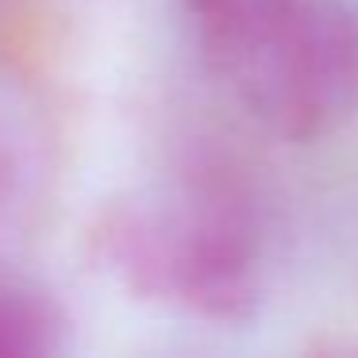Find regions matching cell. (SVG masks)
Returning <instances> with one entry per match:
<instances>
[{"mask_svg":"<svg viewBox=\"0 0 358 358\" xmlns=\"http://www.w3.org/2000/svg\"><path fill=\"white\" fill-rule=\"evenodd\" d=\"M208 70L285 143L335 135L358 112V8L350 0H185Z\"/></svg>","mask_w":358,"mask_h":358,"instance_id":"1","label":"cell"},{"mask_svg":"<svg viewBox=\"0 0 358 358\" xmlns=\"http://www.w3.org/2000/svg\"><path fill=\"white\" fill-rule=\"evenodd\" d=\"M255 224L227 181H204L178 212L127 231L124 266L143 289L212 320L243 316L255 301Z\"/></svg>","mask_w":358,"mask_h":358,"instance_id":"2","label":"cell"},{"mask_svg":"<svg viewBox=\"0 0 358 358\" xmlns=\"http://www.w3.org/2000/svg\"><path fill=\"white\" fill-rule=\"evenodd\" d=\"M62 327L55 304L27 281L0 273V358H58Z\"/></svg>","mask_w":358,"mask_h":358,"instance_id":"3","label":"cell"},{"mask_svg":"<svg viewBox=\"0 0 358 358\" xmlns=\"http://www.w3.org/2000/svg\"><path fill=\"white\" fill-rule=\"evenodd\" d=\"M301 358H358V355L347 350V347H316V350H308V355H301Z\"/></svg>","mask_w":358,"mask_h":358,"instance_id":"4","label":"cell"}]
</instances>
